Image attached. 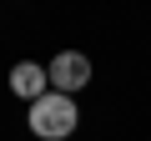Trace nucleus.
<instances>
[{
	"label": "nucleus",
	"mask_w": 151,
	"mask_h": 141,
	"mask_svg": "<svg viewBox=\"0 0 151 141\" xmlns=\"http://www.w3.org/2000/svg\"><path fill=\"white\" fill-rule=\"evenodd\" d=\"M30 131L40 136V141H65L70 131H76V121H81V111H76V101L70 96H60V91H45L40 101H30Z\"/></svg>",
	"instance_id": "obj_1"
},
{
	"label": "nucleus",
	"mask_w": 151,
	"mask_h": 141,
	"mask_svg": "<svg viewBox=\"0 0 151 141\" xmlns=\"http://www.w3.org/2000/svg\"><path fill=\"white\" fill-rule=\"evenodd\" d=\"M45 76H50V91L70 96V91H81V86L91 81V60H86L81 50H60V55L45 65Z\"/></svg>",
	"instance_id": "obj_2"
},
{
	"label": "nucleus",
	"mask_w": 151,
	"mask_h": 141,
	"mask_svg": "<svg viewBox=\"0 0 151 141\" xmlns=\"http://www.w3.org/2000/svg\"><path fill=\"white\" fill-rule=\"evenodd\" d=\"M10 91H15L20 101H40V96L50 91V76H45V65H35V60H20V65L10 70Z\"/></svg>",
	"instance_id": "obj_3"
}]
</instances>
